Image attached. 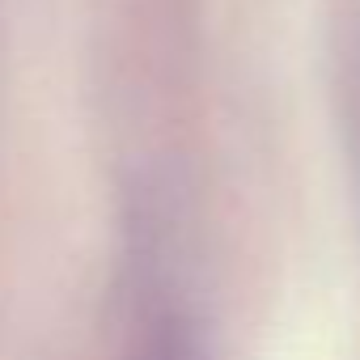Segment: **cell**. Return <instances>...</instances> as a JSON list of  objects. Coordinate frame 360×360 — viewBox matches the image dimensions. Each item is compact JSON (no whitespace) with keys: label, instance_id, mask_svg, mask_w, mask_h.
Instances as JSON below:
<instances>
[{"label":"cell","instance_id":"obj_1","mask_svg":"<svg viewBox=\"0 0 360 360\" xmlns=\"http://www.w3.org/2000/svg\"><path fill=\"white\" fill-rule=\"evenodd\" d=\"M127 360H212V352L183 309L161 305L140 322Z\"/></svg>","mask_w":360,"mask_h":360}]
</instances>
